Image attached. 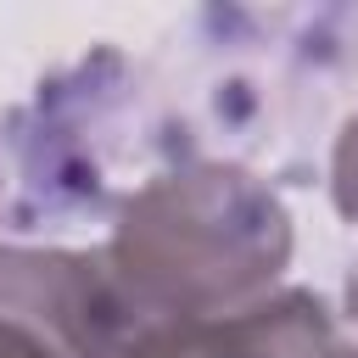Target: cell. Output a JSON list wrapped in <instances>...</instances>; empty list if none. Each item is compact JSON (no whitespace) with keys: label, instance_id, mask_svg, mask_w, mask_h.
I'll use <instances>...</instances> for the list:
<instances>
[{"label":"cell","instance_id":"obj_9","mask_svg":"<svg viewBox=\"0 0 358 358\" xmlns=\"http://www.w3.org/2000/svg\"><path fill=\"white\" fill-rule=\"evenodd\" d=\"M0 201H6V196H0Z\"/></svg>","mask_w":358,"mask_h":358},{"label":"cell","instance_id":"obj_7","mask_svg":"<svg viewBox=\"0 0 358 358\" xmlns=\"http://www.w3.org/2000/svg\"><path fill=\"white\" fill-rule=\"evenodd\" d=\"M347 313H352V324H358V268L347 274Z\"/></svg>","mask_w":358,"mask_h":358},{"label":"cell","instance_id":"obj_2","mask_svg":"<svg viewBox=\"0 0 358 358\" xmlns=\"http://www.w3.org/2000/svg\"><path fill=\"white\" fill-rule=\"evenodd\" d=\"M151 129L157 123L140 67L112 45H95L90 56L39 78V90L6 117V218L17 229L117 218V207L134 196L123 185V168L168 151V140H157Z\"/></svg>","mask_w":358,"mask_h":358},{"label":"cell","instance_id":"obj_4","mask_svg":"<svg viewBox=\"0 0 358 358\" xmlns=\"http://www.w3.org/2000/svg\"><path fill=\"white\" fill-rule=\"evenodd\" d=\"M336 352L347 347L324 296L308 285H274L246 308L157 324L123 358H336Z\"/></svg>","mask_w":358,"mask_h":358},{"label":"cell","instance_id":"obj_1","mask_svg":"<svg viewBox=\"0 0 358 358\" xmlns=\"http://www.w3.org/2000/svg\"><path fill=\"white\" fill-rule=\"evenodd\" d=\"M291 213L268 179L235 162H173L112 218L101 263L140 330L213 319L274 291L291 268Z\"/></svg>","mask_w":358,"mask_h":358},{"label":"cell","instance_id":"obj_5","mask_svg":"<svg viewBox=\"0 0 358 358\" xmlns=\"http://www.w3.org/2000/svg\"><path fill=\"white\" fill-rule=\"evenodd\" d=\"M330 201L347 224H358V112L341 123L336 151H330Z\"/></svg>","mask_w":358,"mask_h":358},{"label":"cell","instance_id":"obj_6","mask_svg":"<svg viewBox=\"0 0 358 358\" xmlns=\"http://www.w3.org/2000/svg\"><path fill=\"white\" fill-rule=\"evenodd\" d=\"M0 358H50L39 341H28L22 330H11V324H0Z\"/></svg>","mask_w":358,"mask_h":358},{"label":"cell","instance_id":"obj_8","mask_svg":"<svg viewBox=\"0 0 358 358\" xmlns=\"http://www.w3.org/2000/svg\"><path fill=\"white\" fill-rule=\"evenodd\" d=\"M336 358H358V352H336Z\"/></svg>","mask_w":358,"mask_h":358},{"label":"cell","instance_id":"obj_3","mask_svg":"<svg viewBox=\"0 0 358 358\" xmlns=\"http://www.w3.org/2000/svg\"><path fill=\"white\" fill-rule=\"evenodd\" d=\"M0 324L22 330L50 358H123L145 336L112 285L101 246H0Z\"/></svg>","mask_w":358,"mask_h":358}]
</instances>
